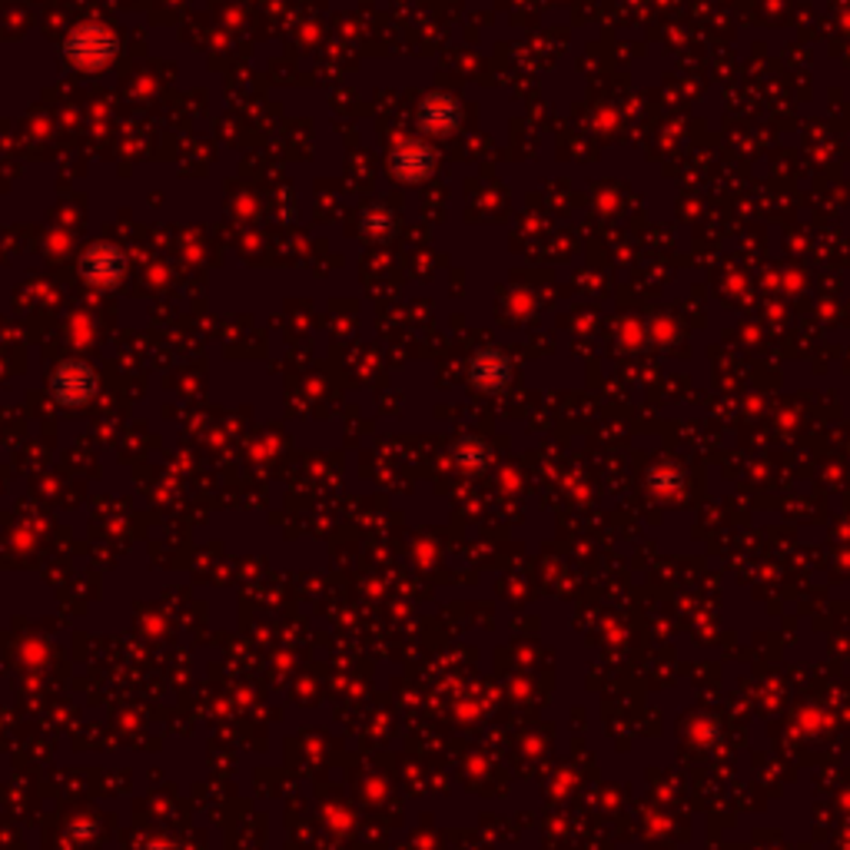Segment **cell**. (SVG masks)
<instances>
[{
    "mask_svg": "<svg viewBox=\"0 0 850 850\" xmlns=\"http://www.w3.org/2000/svg\"><path fill=\"white\" fill-rule=\"evenodd\" d=\"M117 50H120V43L103 23H80L70 30L67 43H63V57L77 70H100L117 57Z\"/></svg>",
    "mask_w": 850,
    "mask_h": 850,
    "instance_id": "obj_1",
    "label": "cell"
},
{
    "mask_svg": "<svg viewBox=\"0 0 850 850\" xmlns=\"http://www.w3.org/2000/svg\"><path fill=\"white\" fill-rule=\"evenodd\" d=\"M50 393L67 409L87 406L97 393V373L87 363H63L50 376Z\"/></svg>",
    "mask_w": 850,
    "mask_h": 850,
    "instance_id": "obj_2",
    "label": "cell"
},
{
    "mask_svg": "<svg viewBox=\"0 0 850 850\" xmlns=\"http://www.w3.org/2000/svg\"><path fill=\"white\" fill-rule=\"evenodd\" d=\"M127 273V259L117 246L110 243H97L90 249H83L80 256V276L93 286H117Z\"/></svg>",
    "mask_w": 850,
    "mask_h": 850,
    "instance_id": "obj_3",
    "label": "cell"
},
{
    "mask_svg": "<svg viewBox=\"0 0 850 850\" xmlns=\"http://www.w3.org/2000/svg\"><path fill=\"white\" fill-rule=\"evenodd\" d=\"M432 150L425 144H399L393 154V174L403 184H419L432 174Z\"/></svg>",
    "mask_w": 850,
    "mask_h": 850,
    "instance_id": "obj_4",
    "label": "cell"
},
{
    "mask_svg": "<svg viewBox=\"0 0 850 850\" xmlns=\"http://www.w3.org/2000/svg\"><path fill=\"white\" fill-rule=\"evenodd\" d=\"M455 117H458V107H455V100L445 97V93H432L428 100H423V107H419V120H423V130H428V134H445V130H452V127H455Z\"/></svg>",
    "mask_w": 850,
    "mask_h": 850,
    "instance_id": "obj_5",
    "label": "cell"
}]
</instances>
